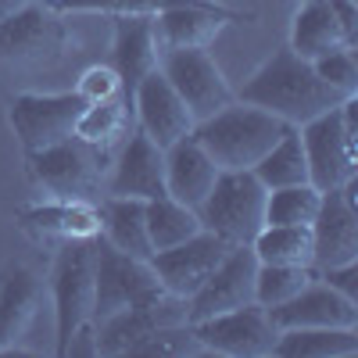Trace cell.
Returning <instances> with one entry per match:
<instances>
[{"label":"cell","instance_id":"obj_2","mask_svg":"<svg viewBox=\"0 0 358 358\" xmlns=\"http://www.w3.org/2000/svg\"><path fill=\"white\" fill-rule=\"evenodd\" d=\"M287 129L290 126L283 118L233 97L215 115L201 118L194 126V140L208 151V158L219 165V172H244V169H255L262 162V155Z\"/></svg>","mask_w":358,"mask_h":358},{"label":"cell","instance_id":"obj_29","mask_svg":"<svg viewBox=\"0 0 358 358\" xmlns=\"http://www.w3.org/2000/svg\"><path fill=\"white\" fill-rule=\"evenodd\" d=\"M129 108L133 101L122 94V97H115V101H101V104H86L83 115H79V122H76V133L79 140L86 143H94L101 147V151H111V147L118 143V136L126 133L129 126Z\"/></svg>","mask_w":358,"mask_h":358},{"label":"cell","instance_id":"obj_11","mask_svg":"<svg viewBox=\"0 0 358 358\" xmlns=\"http://www.w3.org/2000/svg\"><path fill=\"white\" fill-rule=\"evenodd\" d=\"M86 101L76 94H18L8 104V122L22 143V151H40L76 133V122Z\"/></svg>","mask_w":358,"mask_h":358},{"label":"cell","instance_id":"obj_34","mask_svg":"<svg viewBox=\"0 0 358 358\" xmlns=\"http://www.w3.org/2000/svg\"><path fill=\"white\" fill-rule=\"evenodd\" d=\"M315 76L337 90L341 97H358V62H355V47H337L330 54H322L312 62Z\"/></svg>","mask_w":358,"mask_h":358},{"label":"cell","instance_id":"obj_21","mask_svg":"<svg viewBox=\"0 0 358 358\" xmlns=\"http://www.w3.org/2000/svg\"><path fill=\"white\" fill-rule=\"evenodd\" d=\"M215 179H219V165L208 158V151L194 140V133L165 147V194L176 197L179 204L197 212L204 197L212 194Z\"/></svg>","mask_w":358,"mask_h":358},{"label":"cell","instance_id":"obj_4","mask_svg":"<svg viewBox=\"0 0 358 358\" xmlns=\"http://www.w3.org/2000/svg\"><path fill=\"white\" fill-rule=\"evenodd\" d=\"M308 162V183L315 190H337L358 169V97H344L337 108L297 126Z\"/></svg>","mask_w":358,"mask_h":358},{"label":"cell","instance_id":"obj_3","mask_svg":"<svg viewBox=\"0 0 358 358\" xmlns=\"http://www.w3.org/2000/svg\"><path fill=\"white\" fill-rule=\"evenodd\" d=\"M108 151L79 136H65L50 147L25 155V172L33 187L50 201H94L108 179Z\"/></svg>","mask_w":358,"mask_h":358},{"label":"cell","instance_id":"obj_25","mask_svg":"<svg viewBox=\"0 0 358 358\" xmlns=\"http://www.w3.org/2000/svg\"><path fill=\"white\" fill-rule=\"evenodd\" d=\"M276 358H355L358 326H308V330H283L273 348Z\"/></svg>","mask_w":358,"mask_h":358},{"label":"cell","instance_id":"obj_31","mask_svg":"<svg viewBox=\"0 0 358 358\" xmlns=\"http://www.w3.org/2000/svg\"><path fill=\"white\" fill-rule=\"evenodd\" d=\"M57 15H158L165 8H204L212 0H43Z\"/></svg>","mask_w":358,"mask_h":358},{"label":"cell","instance_id":"obj_12","mask_svg":"<svg viewBox=\"0 0 358 358\" xmlns=\"http://www.w3.org/2000/svg\"><path fill=\"white\" fill-rule=\"evenodd\" d=\"M358 183L348 179L337 190H322L319 212L312 219V268H330L358 262Z\"/></svg>","mask_w":358,"mask_h":358},{"label":"cell","instance_id":"obj_6","mask_svg":"<svg viewBox=\"0 0 358 358\" xmlns=\"http://www.w3.org/2000/svg\"><path fill=\"white\" fill-rule=\"evenodd\" d=\"M265 187L258 183V176L251 169L244 172H219L212 194L204 197V204L197 208L201 226L208 233L222 236L233 244H251L258 229L265 226Z\"/></svg>","mask_w":358,"mask_h":358},{"label":"cell","instance_id":"obj_26","mask_svg":"<svg viewBox=\"0 0 358 358\" xmlns=\"http://www.w3.org/2000/svg\"><path fill=\"white\" fill-rule=\"evenodd\" d=\"M143 215H147V241H151V251H165V248H176L190 241L194 233H201V215L194 208L179 204L176 197L162 194V197H151L143 201Z\"/></svg>","mask_w":358,"mask_h":358},{"label":"cell","instance_id":"obj_24","mask_svg":"<svg viewBox=\"0 0 358 358\" xmlns=\"http://www.w3.org/2000/svg\"><path fill=\"white\" fill-rule=\"evenodd\" d=\"M344 43V33L334 18L330 0H301V8L294 11L290 22V50L305 62H315V57L330 54Z\"/></svg>","mask_w":358,"mask_h":358},{"label":"cell","instance_id":"obj_30","mask_svg":"<svg viewBox=\"0 0 358 358\" xmlns=\"http://www.w3.org/2000/svg\"><path fill=\"white\" fill-rule=\"evenodd\" d=\"M319 197L312 183H297V187H276L265 194V226H312L319 212Z\"/></svg>","mask_w":358,"mask_h":358},{"label":"cell","instance_id":"obj_23","mask_svg":"<svg viewBox=\"0 0 358 358\" xmlns=\"http://www.w3.org/2000/svg\"><path fill=\"white\" fill-rule=\"evenodd\" d=\"M101 241L115 251L133 255V258H151V241H147V215L143 201L136 197H101Z\"/></svg>","mask_w":358,"mask_h":358},{"label":"cell","instance_id":"obj_20","mask_svg":"<svg viewBox=\"0 0 358 358\" xmlns=\"http://www.w3.org/2000/svg\"><path fill=\"white\" fill-rule=\"evenodd\" d=\"M43 308V280L22 262L0 268V351L15 348Z\"/></svg>","mask_w":358,"mask_h":358},{"label":"cell","instance_id":"obj_7","mask_svg":"<svg viewBox=\"0 0 358 358\" xmlns=\"http://www.w3.org/2000/svg\"><path fill=\"white\" fill-rule=\"evenodd\" d=\"M162 294L155 268L143 258L122 255L97 236V273H94V315L90 322H104L126 308L147 305Z\"/></svg>","mask_w":358,"mask_h":358},{"label":"cell","instance_id":"obj_1","mask_svg":"<svg viewBox=\"0 0 358 358\" xmlns=\"http://www.w3.org/2000/svg\"><path fill=\"white\" fill-rule=\"evenodd\" d=\"M236 101L276 115L287 126H305L315 115L337 108L344 97L315 76L312 62H305L290 47H283L241 86Z\"/></svg>","mask_w":358,"mask_h":358},{"label":"cell","instance_id":"obj_27","mask_svg":"<svg viewBox=\"0 0 358 358\" xmlns=\"http://www.w3.org/2000/svg\"><path fill=\"white\" fill-rule=\"evenodd\" d=\"M251 172L258 176V183L265 190L308 183V162H305V147H301V133H297V126H290L273 147H268Z\"/></svg>","mask_w":358,"mask_h":358},{"label":"cell","instance_id":"obj_22","mask_svg":"<svg viewBox=\"0 0 358 358\" xmlns=\"http://www.w3.org/2000/svg\"><path fill=\"white\" fill-rule=\"evenodd\" d=\"M115 47H111V69L122 79L126 94H133L143 76L158 69V43H155V22L151 15H115Z\"/></svg>","mask_w":358,"mask_h":358},{"label":"cell","instance_id":"obj_17","mask_svg":"<svg viewBox=\"0 0 358 358\" xmlns=\"http://www.w3.org/2000/svg\"><path fill=\"white\" fill-rule=\"evenodd\" d=\"M15 219L36 244H50V248L101 236V212L94 201H43V204L18 208Z\"/></svg>","mask_w":358,"mask_h":358},{"label":"cell","instance_id":"obj_19","mask_svg":"<svg viewBox=\"0 0 358 358\" xmlns=\"http://www.w3.org/2000/svg\"><path fill=\"white\" fill-rule=\"evenodd\" d=\"M151 22H155V43L162 54V50H183V47H208L222 33V25L251 22V15H236L219 4H204V8L183 4V8H165L151 15Z\"/></svg>","mask_w":358,"mask_h":358},{"label":"cell","instance_id":"obj_28","mask_svg":"<svg viewBox=\"0 0 358 358\" xmlns=\"http://www.w3.org/2000/svg\"><path fill=\"white\" fill-rule=\"evenodd\" d=\"M258 265H308L312 268V229L308 226H262L251 241Z\"/></svg>","mask_w":358,"mask_h":358},{"label":"cell","instance_id":"obj_13","mask_svg":"<svg viewBox=\"0 0 358 358\" xmlns=\"http://www.w3.org/2000/svg\"><path fill=\"white\" fill-rule=\"evenodd\" d=\"M255 276H258V258L251 251V244H233L226 251V258L212 268L197 294H190V322L212 319L233 308H244L255 301Z\"/></svg>","mask_w":358,"mask_h":358},{"label":"cell","instance_id":"obj_9","mask_svg":"<svg viewBox=\"0 0 358 358\" xmlns=\"http://www.w3.org/2000/svg\"><path fill=\"white\" fill-rule=\"evenodd\" d=\"M158 72L172 83V90L183 97L187 111L194 115V122L215 115L233 101V90L215 65V57L208 54V47H183V50H162L158 54Z\"/></svg>","mask_w":358,"mask_h":358},{"label":"cell","instance_id":"obj_15","mask_svg":"<svg viewBox=\"0 0 358 358\" xmlns=\"http://www.w3.org/2000/svg\"><path fill=\"white\" fill-rule=\"evenodd\" d=\"M162 194H165V151L143 129H136L118 151V158L108 165L104 197L151 201Z\"/></svg>","mask_w":358,"mask_h":358},{"label":"cell","instance_id":"obj_32","mask_svg":"<svg viewBox=\"0 0 358 358\" xmlns=\"http://www.w3.org/2000/svg\"><path fill=\"white\" fill-rule=\"evenodd\" d=\"M312 280H315V268H308V265H258L255 301L265 305V308H276V305L290 301V297Z\"/></svg>","mask_w":358,"mask_h":358},{"label":"cell","instance_id":"obj_18","mask_svg":"<svg viewBox=\"0 0 358 358\" xmlns=\"http://www.w3.org/2000/svg\"><path fill=\"white\" fill-rule=\"evenodd\" d=\"M268 319L276 322V330H308V326H358V301L344 297L319 276L305 283L290 301L268 308Z\"/></svg>","mask_w":358,"mask_h":358},{"label":"cell","instance_id":"obj_38","mask_svg":"<svg viewBox=\"0 0 358 358\" xmlns=\"http://www.w3.org/2000/svg\"><path fill=\"white\" fill-rule=\"evenodd\" d=\"M29 0H0V18L4 15H11V11H18V8H25Z\"/></svg>","mask_w":358,"mask_h":358},{"label":"cell","instance_id":"obj_8","mask_svg":"<svg viewBox=\"0 0 358 358\" xmlns=\"http://www.w3.org/2000/svg\"><path fill=\"white\" fill-rule=\"evenodd\" d=\"M69 43V29L47 4H33L0 18V65L8 69H33L50 65L62 57Z\"/></svg>","mask_w":358,"mask_h":358},{"label":"cell","instance_id":"obj_5","mask_svg":"<svg viewBox=\"0 0 358 358\" xmlns=\"http://www.w3.org/2000/svg\"><path fill=\"white\" fill-rule=\"evenodd\" d=\"M94 273H97V236L94 241L57 244L50 268V305L57 326V355H65L72 334L94 315Z\"/></svg>","mask_w":358,"mask_h":358},{"label":"cell","instance_id":"obj_36","mask_svg":"<svg viewBox=\"0 0 358 358\" xmlns=\"http://www.w3.org/2000/svg\"><path fill=\"white\" fill-rule=\"evenodd\" d=\"M322 283H330L334 290H341L344 297L358 301V262H344V265H330V268H315Z\"/></svg>","mask_w":358,"mask_h":358},{"label":"cell","instance_id":"obj_14","mask_svg":"<svg viewBox=\"0 0 358 358\" xmlns=\"http://www.w3.org/2000/svg\"><path fill=\"white\" fill-rule=\"evenodd\" d=\"M229 244L222 241V236L215 233H194L190 241L176 244V248H165V251H155L151 258H147V265L155 268V276L162 283V290L176 294V297H187L197 294V287L212 276V268L226 258Z\"/></svg>","mask_w":358,"mask_h":358},{"label":"cell","instance_id":"obj_10","mask_svg":"<svg viewBox=\"0 0 358 358\" xmlns=\"http://www.w3.org/2000/svg\"><path fill=\"white\" fill-rule=\"evenodd\" d=\"M190 326L204 355H226V358H265V355H273L276 337H280L276 322L268 319V308L258 301L190 322Z\"/></svg>","mask_w":358,"mask_h":358},{"label":"cell","instance_id":"obj_16","mask_svg":"<svg viewBox=\"0 0 358 358\" xmlns=\"http://www.w3.org/2000/svg\"><path fill=\"white\" fill-rule=\"evenodd\" d=\"M129 101H133V111H136L140 129L151 136L162 151H165V147H172L176 140L190 136L194 126H197L194 115H190L187 104H183V97L176 94L172 83H169L158 69L136 83V90L129 94Z\"/></svg>","mask_w":358,"mask_h":358},{"label":"cell","instance_id":"obj_37","mask_svg":"<svg viewBox=\"0 0 358 358\" xmlns=\"http://www.w3.org/2000/svg\"><path fill=\"white\" fill-rule=\"evenodd\" d=\"M330 8H334V18L344 33V43L355 47L358 43V0H330Z\"/></svg>","mask_w":358,"mask_h":358},{"label":"cell","instance_id":"obj_35","mask_svg":"<svg viewBox=\"0 0 358 358\" xmlns=\"http://www.w3.org/2000/svg\"><path fill=\"white\" fill-rule=\"evenodd\" d=\"M76 94L86 101V104H101V101H115V97H122L126 94V86L122 79H118V72L111 65H90L79 83H76ZM129 97V94H126Z\"/></svg>","mask_w":358,"mask_h":358},{"label":"cell","instance_id":"obj_33","mask_svg":"<svg viewBox=\"0 0 358 358\" xmlns=\"http://www.w3.org/2000/svg\"><path fill=\"white\" fill-rule=\"evenodd\" d=\"M129 355L133 358H187V355H204V348L194 337V326L179 322V326H162V330L147 334Z\"/></svg>","mask_w":358,"mask_h":358}]
</instances>
